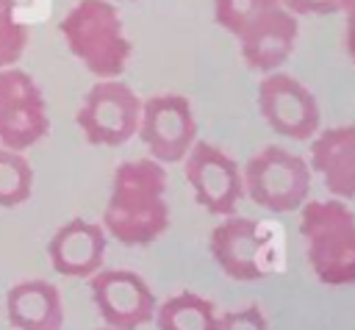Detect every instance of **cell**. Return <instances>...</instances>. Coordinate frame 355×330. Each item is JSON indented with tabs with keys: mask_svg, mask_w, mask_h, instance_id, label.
Instances as JSON below:
<instances>
[{
	"mask_svg": "<svg viewBox=\"0 0 355 330\" xmlns=\"http://www.w3.org/2000/svg\"><path fill=\"white\" fill-rule=\"evenodd\" d=\"M103 227L125 247H144L169 227L166 169L155 158L122 161L114 169Z\"/></svg>",
	"mask_w": 355,
	"mask_h": 330,
	"instance_id": "1",
	"label": "cell"
},
{
	"mask_svg": "<svg viewBox=\"0 0 355 330\" xmlns=\"http://www.w3.org/2000/svg\"><path fill=\"white\" fill-rule=\"evenodd\" d=\"M305 258L324 286H355V214L338 197L300 205Z\"/></svg>",
	"mask_w": 355,
	"mask_h": 330,
	"instance_id": "2",
	"label": "cell"
},
{
	"mask_svg": "<svg viewBox=\"0 0 355 330\" xmlns=\"http://www.w3.org/2000/svg\"><path fill=\"white\" fill-rule=\"evenodd\" d=\"M69 53L94 78H119L133 55L122 17L111 0H78L58 25Z\"/></svg>",
	"mask_w": 355,
	"mask_h": 330,
	"instance_id": "3",
	"label": "cell"
},
{
	"mask_svg": "<svg viewBox=\"0 0 355 330\" xmlns=\"http://www.w3.org/2000/svg\"><path fill=\"white\" fill-rule=\"evenodd\" d=\"M241 180H244V194L255 205L272 214H288V211H300V205L308 200L311 166L300 155L277 144H269L247 161Z\"/></svg>",
	"mask_w": 355,
	"mask_h": 330,
	"instance_id": "4",
	"label": "cell"
},
{
	"mask_svg": "<svg viewBox=\"0 0 355 330\" xmlns=\"http://www.w3.org/2000/svg\"><path fill=\"white\" fill-rule=\"evenodd\" d=\"M141 116V97L119 78H100L75 114V122L89 144L119 147L136 136Z\"/></svg>",
	"mask_w": 355,
	"mask_h": 330,
	"instance_id": "5",
	"label": "cell"
},
{
	"mask_svg": "<svg viewBox=\"0 0 355 330\" xmlns=\"http://www.w3.org/2000/svg\"><path fill=\"white\" fill-rule=\"evenodd\" d=\"M50 133L47 103L39 83L14 67L0 69V144L17 153L39 144Z\"/></svg>",
	"mask_w": 355,
	"mask_h": 330,
	"instance_id": "6",
	"label": "cell"
},
{
	"mask_svg": "<svg viewBox=\"0 0 355 330\" xmlns=\"http://www.w3.org/2000/svg\"><path fill=\"white\" fill-rule=\"evenodd\" d=\"M258 111L263 122L286 139L308 141L322 122L313 92L286 72H266L258 83Z\"/></svg>",
	"mask_w": 355,
	"mask_h": 330,
	"instance_id": "7",
	"label": "cell"
},
{
	"mask_svg": "<svg viewBox=\"0 0 355 330\" xmlns=\"http://www.w3.org/2000/svg\"><path fill=\"white\" fill-rule=\"evenodd\" d=\"M183 172L194 191L197 205L214 216H227L244 197V180L239 164L216 144L197 139L183 155Z\"/></svg>",
	"mask_w": 355,
	"mask_h": 330,
	"instance_id": "8",
	"label": "cell"
},
{
	"mask_svg": "<svg viewBox=\"0 0 355 330\" xmlns=\"http://www.w3.org/2000/svg\"><path fill=\"white\" fill-rule=\"evenodd\" d=\"M136 136L144 141L150 158L178 164L197 141V122L191 103L183 94H155L141 100Z\"/></svg>",
	"mask_w": 355,
	"mask_h": 330,
	"instance_id": "9",
	"label": "cell"
},
{
	"mask_svg": "<svg viewBox=\"0 0 355 330\" xmlns=\"http://www.w3.org/2000/svg\"><path fill=\"white\" fill-rule=\"evenodd\" d=\"M89 288L97 313L114 330H139L155 316V294L139 272L97 269L89 277Z\"/></svg>",
	"mask_w": 355,
	"mask_h": 330,
	"instance_id": "10",
	"label": "cell"
},
{
	"mask_svg": "<svg viewBox=\"0 0 355 330\" xmlns=\"http://www.w3.org/2000/svg\"><path fill=\"white\" fill-rule=\"evenodd\" d=\"M272 236L250 216L227 214L208 238V250L214 263L230 277L241 283H255L263 277V261L261 252L269 247Z\"/></svg>",
	"mask_w": 355,
	"mask_h": 330,
	"instance_id": "11",
	"label": "cell"
},
{
	"mask_svg": "<svg viewBox=\"0 0 355 330\" xmlns=\"http://www.w3.org/2000/svg\"><path fill=\"white\" fill-rule=\"evenodd\" d=\"M105 247V227L75 216L53 233V238L47 241V258L50 266L64 277H92L97 269H103Z\"/></svg>",
	"mask_w": 355,
	"mask_h": 330,
	"instance_id": "12",
	"label": "cell"
},
{
	"mask_svg": "<svg viewBox=\"0 0 355 330\" xmlns=\"http://www.w3.org/2000/svg\"><path fill=\"white\" fill-rule=\"evenodd\" d=\"M297 33H300L297 17L280 3L269 17L261 19V25L250 28L247 33H241L236 39L239 42L241 61L250 69H255V72H263V75L266 72H275L294 53Z\"/></svg>",
	"mask_w": 355,
	"mask_h": 330,
	"instance_id": "13",
	"label": "cell"
},
{
	"mask_svg": "<svg viewBox=\"0 0 355 330\" xmlns=\"http://www.w3.org/2000/svg\"><path fill=\"white\" fill-rule=\"evenodd\" d=\"M311 169L338 200L355 197V125H336L313 133Z\"/></svg>",
	"mask_w": 355,
	"mask_h": 330,
	"instance_id": "14",
	"label": "cell"
},
{
	"mask_svg": "<svg viewBox=\"0 0 355 330\" xmlns=\"http://www.w3.org/2000/svg\"><path fill=\"white\" fill-rule=\"evenodd\" d=\"M6 313L17 330H61V291L50 280H19L6 291Z\"/></svg>",
	"mask_w": 355,
	"mask_h": 330,
	"instance_id": "15",
	"label": "cell"
},
{
	"mask_svg": "<svg viewBox=\"0 0 355 330\" xmlns=\"http://www.w3.org/2000/svg\"><path fill=\"white\" fill-rule=\"evenodd\" d=\"M158 330H219L216 305L194 291H180L155 308Z\"/></svg>",
	"mask_w": 355,
	"mask_h": 330,
	"instance_id": "16",
	"label": "cell"
},
{
	"mask_svg": "<svg viewBox=\"0 0 355 330\" xmlns=\"http://www.w3.org/2000/svg\"><path fill=\"white\" fill-rule=\"evenodd\" d=\"M33 191V166L17 150L0 147V208L22 205Z\"/></svg>",
	"mask_w": 355,
	"mask_h": 330,
	"instance_id": "17",
	"label": "cell"
},
{
	"mask_svg": "<svg viewBox=\"0 0 355 330\" xmlns=\"http://www.w3.org/2000/svg\"><path fill=\"white\" fill-rule=\"evenodd\" d=\"M277 6L280 0H214V19L233 39H239Z\"/></svg>",
	"mask_w": 355,
	"mask_h": 330,
	"instance_id": "18",
	"label": "cell"
},
{
	"mask_svg": "<svg viewBox=\"0 0 355 330\" xmlns=\"http://www.w3.org/2000/svg\"><path fill=\"white\" fill-rule=\"evenodd\" d=\"M28 47V28L17 17L14 0H0V69L14 67Z\"/></svg>",
	"mask_w": 355,
	"mask_h": 330,
	"instance_id": "19",
	"label": "cell"
},
{
	"mask_svg": "<svg viewBox=\"0 0 355 330\" xmlns=\"http://www.w3.org/2000/svg\"><path fill=\"white\" fill-rule=\"evenodd\" d=\"M219 330H269V322L258 305H247L241 311H227L219 316Z\"/></svg>",
	"mask_w": 355,
	"mask_h": 330,
	"instance_id": "20",
	"label": "cell"
},
{
	"mask_svg": "<svg viewBox=\"0 0 355 330\" xmlns=\"http://www.w3.org/2000/svg\"><path fill=\"white\" fill-rule=\"evenodd\" d=\"M294 17L300 14H313V17H327V14H336L341 11L344 0H280Z\"/></svg>",
	"mask_w": 355,
	"mask_h": 330,
	"instance_id": "21",
	"label": "cell"
},
{
	"mask_svg": "<svg viewBox=\"0 0 355 330\" xmlns=\"http://www.w3.org/2000/svg\"><path fill=\"white\" fill-rule=\"evenodd\" d=\"M344 14V42H347V55L355 64V0H344L341 6Z\"/></svg>",
	"mask_w": 355,
	"mask_h": 330,
	"instance_id": "22",
	"label": "cell"
},
{
	"mask_svg": "<svg viewBox=\"0 0 355 330\" xmlns=\"http://www.w3.org/2000/svg\"><path fill=\"white\" fill-rule=\"evenodd\" d=\"M97 330H114V327H108V324H105V327H97Z\"/></svg>",
	"mask_w": 355,
	"mask_h": 330,
	"instance_id": "23",
	"label": "cell"
}]
</instances>
